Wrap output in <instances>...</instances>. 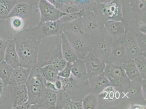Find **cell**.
Returning a JSON list of instances; mask_svg holds the SVG:
<instances>
[{
	"label": "cell",
	"mask_w": 146,
	"mask_h": 109,
	"mask_svg": "<svg viewBox=\"0 0 146 109\" xmlns=\"http://www.w3.org/2000/svg\"><path fill=\"white\" fill-rule=\"evenodd\" d=\"M125 37L113 40V45L108 62L119 66L128 59L124 46Z\"/></svg>",
	"instance_id": "5bb4252c"
},
{
	"label": "cell",
	"mask_w": 146,
	"mask_h": 109,
	"mask_svg": "<svg viewBox=\"0 0 146 109\" xmlns=\"http://www.w3.org/2000/svg\"><path fill=\"white\" fill-rule=\"evenodd\" d=\"M39 0H19V2H23L28 3L33 5L37 9V5Z\"/></svg>",
	"instance_id": "7bdbcfd3"
},
{
	"label": "cell",
	"mask_w": 146,
	"mask_h": 109,
	"mask_svg": "<svg viewBox=\"0 0 146 109\" xmlns=\"http://www.w3.org/2000/svg\"><path fill=\"white\" fill-rule=\"evenodd\" d=\"M17 2L15 0H0V19L8 18Z\"/></svg>",
	"instance_id": "f546056e"
},
{
	"label": "cell",
	"mask_w": 146,
	"mask_h": 109,
	"mask_svg": "<svg viewBox=\"0 0 146 109\" xmlns=\"http://www.w3.org/2000/svg\"><path fill=\"white\" fill-rule=\"evenodd\" d=\"M15 1H17V2H18L19 1V0H15Z\"/></svg>",
	"instance_id": "7dc6e473"
},
{
	"label": "cell",
	"mask_w": 146,
	"mask_h": 109,
	"mask_svg": "<svg viewBox=\"0 0 146 109\" xmlns=\"http://www.w3.org/2000/svg\"><path fill=\"white\" fill-rule=\"evenodd\" d=\"M61 35L42 38L39 47L36 67H42L52 64L56 61L64 59Z\"/></svg>",
	"instance_id": "3957f363"
},
{
	"label": "cell",
	"mask_w": 146,
	"mask_h": 109,
	"mask_svg": "<svg viewBox=\"0 0 146 109\" xmlns=\"http://www.w3.org/2000/svg\"><path fill=\"white\" fill-rule=\"evenodd\" d=\"M54 84L55 85L56 88L58 91L62 90V83L59 79H57L55 81V83H54Z\"/></svg>",
	"instance_id": "f6af8a7d"
},
{
	"label": "cell",
	"mask_w": 146,
	"mask_h": 109,
	"mask_svg": "<svg viewBox=\"0 0 146 109\" xmlns=\"http://www.w3.org/2000/svg\"><path fill=\"white\" fill-rule=\"evenodd\" d=\"M97 96L99 107L102 106L108 108L114 107L120 104L124 99L123 91L113 86L106 88Z\"/></svg>",
	"instance_id": "9c48e42d"
},
{
	"label": "cell",
	"mask_w": 146,
	"mask_h": 109,
	"mask_svg": "<svg viewBox=\"0 0 146 109\" xmlns=\"http://www.w3.org/2000/svg\"><path fill=\"white\" fill-rule=\"evenodd\" d=\"M72 63L67 62L66 67L62 71L59 72V76L64 78H68L71 74V68Z\"/></svg>",
	"instance_id": "74e56055"
},
{
	"label": "cell",
	"mask_w": 146,
	"mask_h": 109,
	"mask_svg": "<svg viewBox=\"0 0 146 109\" xmlns=\"http://www.w3.org/2000/svg\"><path fill=\"white\" fill-rule=\"evenodd\" d=\"M34 8L35 7L34 6L28 3L17 2L8 18L18 17L25 20L31 15Z\"/></svg>",
	"instance_id": "603a6c76"
},
{
	"label": "cell",
	"mask_w": 146,
	"mask_h": 109,
	"mask_svg": "<svg viewBox=\"0 0 146 109\" xmlns=\"http://www.w3.org/2000/svg\"><path fill=\"white\" fill-rule=\"evenodd\" d=\"M4 60L14 68L21 66L14 39L7 41Z\"/></svg>",
	"instance_id": "44dd1931"
},
{
	"label": "cell",
	"mask_w": 146,
	"mask_h": 109,
	"mask_svg": "<svg viewBox=\"0 0 146 109\" xmlns=\"http://www.w3.org/2000/svg\"><path fill=\"white\" fill-rule=\"evenodd\" d=\"M92 11L104 25L110 21H123L121 0H113L105 4L95 2Z\"/></svg>",
	"instance_id": "277c9868"
},
{
	"label": "cell",
	"mask_w": 146,
	"mask_h": 109,
	"mask_svg": "<svg viewBox=\"0 0 146 109\" xmlns=\"http://www.w3.org/2000/svg\"><path fill=\"white\" fill-rule=\"evenodd\" d=\"M138 46L142 53H146V34L141 32L136 29H133Z\"/></svg>",
	"instance_id": "d6a6232c"
},
{
	"label": "cell",
	"mask_w": 146,
	"mask_h": 109,
	"mask_svg": "<svg viewBox=\"0 0 146 109\" xmlns=\"http://www.w3.org/2000/svg\"><path fill=\"white\" fill-rule=\"evenodd\" d=\"M12 87L14 88L15 94L13 108L17 109L29 101L28 91L26 84Z\"/></svg>",
	"instance_id": "cb8c5ba5"
},
{
	"label": "cell",
	"mask_w": 146,
	"mask_h": 109,
	"mask_svg": "<svg viewBox=\"0 0 146 109\" xmlns=\"http://www.w3.org/2000/svg\"><path fill=\"white\" fill-rule=\"evenodd\" d=\"M7 87L0 79V104L5 103L9 99V92Z\"/></svg>",
	"instance_id": "d590c367"
},
{
	"label": "cell",
	"mask_w": 146,
	"mask_h": 109,
	"mask_svg": "<svg viewBox=\"0 0 146 109\" xmlns=\"http://www.w3.org/2000/svg\"><path fill=\"white\" fill-rule=\"evenodd\" d=\"M83 109H94L99 108V103L97 95L89 92L82 101Z\"/></svg>",
	"instance_id": "4dcf8cb0"
},
{
	"label": "cell",
	"mask_w": 146,
	"mask_h": 109,
	"mask_svg": "<svg viewBox=\"0 0 146 109\" xmlns=\"http://www.w3.org/2000/svg\"><path fill=\"white\" fill-rule=\"evenodd\" d=\"M71 1H72H72H74V0H71Z\"/></svg>",
	"instance_id": "c3c4849f"
},
{
	"label": "cell",
	"mask_w": 146,
	"mask_h": 109,
	"mask_svg": "<svg viewBox=\"0 0 146 109\" xmlns=\"http://www.w3.org/2000/svg\"><path fill=\"white\" fill-rule=\"evenodd\" d=\"M83 17H79L74 20L63 23V32L67 31L78 35L85 34Z\"/></svg>",
	"instance_id": "4316f807"
},
{
	"label": "cell",
	"mask_w": 146,
	"mask_h": 109,
	"mask_svg": "<svg viewBox=\"0 0 146 109\" xmlns=\"http://www.w3.org/2000/svg\"><path fill=\"white\" fill-rule=\"evenodd\" d=\"M73 3L77 5L82 10H92L95 1L94 0H74Z\"/></svg>",
	"instance_id": "e575fe53"
},
{
	"label": "cell",
	"mask_w": 146,
	"mask_h": 109,
	"mask_svg": "<svg viewBox=\"0 0 146 109\" xmlns=\"http://www.w3.org/2000/svg\"><path fill=\"white\" fill-rule=\"evenodd\" d=\"M82 10L77 5L73 3L71 0H67L62 11L67 14H75Z\"/></svg>",
	"instance_id": "836d02e7"
},
{
	"label": "cell",
	"mask_w": 146,
	"mask_h": 109,
	"mask_svg": "<svg viewBox=\"0 0 146 109\" xmlns=\"http://www.w3.org/2000/svg\"><path fill=\"white\" fill-rule=\"evenodd\" d=\"M95 2L99 3H108L111 2L113 0H94Z\"/></svg>",
	"instance_id": "bcb514c9"
},
{
	"label": "cell",
	"mask_w": 146,
	"mask_h": 109,
	"mask_svg": "<svg viewBox=\"0 0 146 109\" xmlns=\"http://www.w3.org/2000/svg\"><path fill=\"white\" fill-rule=\"evenodd\" d=\"M40 72L46 81L55 83L59 79V71L54 65H46L42 67H39Z\"/></svg>",
	"instance_id": "83f0119b"
},
{
	"label": "cell",
	"mask_w": 146,
	"mask_h": 109,
	"mask_svg": "<svg viewBox=\"0 0 146 109\" xmlns=\"http://www.w3.org/2000/svg\"><path fill=\"white\" fill-rule=\"evenodd\" d=\"M14 68L4 60L0 63V79L6 86H8Z\"/></svg>",
	"instance_id": "f1b7e54d"
},
{
	"label": "cell",
	"mask_w": 146,
	"mask_h": 109,
	"mask_svg": "<svg viewBox=\"0 0 146 109\" xmlns=\"http://www.w3.org/2000/svg\"><path fill=\"white\" fill-rule=\"evenodd\" d=\"M63 23L60 19L39 23L36 27L43 37L60 35L63 32Z\"/></svg>",
	"instance_id": "e0dca14e"
},
{
	"label": "cell",
	"mask_w": 146,
	"mask_h": 109,
	"mask_svg": "<svg viewBox=\"0 0 146 109\" xmlns=\"http://www.w3.org/2000/svg\"><path fill=\"white\" fill-rule=\"evenodd\" d=\"M141 84L131 82L123 91L124 99L127 98L132 105L146 104V99L142 92Z\"/></svg>",
	"instance_id": "9a60e30c"
},
{
	"label": "cell",
	"mask_w": 146,
	"mask_h": 109,
	"mask_svg": "<svg viewBox=\"0 0 146 109\" xmlns=\"http://www.w3.org/2000/svg\"><path fill=\"white\" fill-rule=\"evenodd\" d=\"M67 62L64 59L60 60L53 64L59 72L62 71L66 67Z\"/></svg>",
	"instance_id": "60d3db41"
},
{
	"label": "cell",
	"mask_w": 146,
	"mask_h": 109,
	"mask_svg": "<svg viewBox=\"0 0 146 109\" xmlns=\"http://www.w3.org/2000/svg\"><path fill=\"white\" fill-rule=\"evenodd\" d=\"M7 45V41L0 38V63L4 59L5 50Z\"/></svg>",
	"instance_id": "f35d334b"
},
{
	"label": "cell",
	"mask_w": 146,
	"mask_h": 109,
	"mask_svg": "<svg viewBox=\"0 0 146 109\" xmlns=\"http://www.w3.org/2000/svg\"><path fill=\"white\" fill-rule=\"evenodd\" d=\"M104 73L112 86L123 91L131 83L121 66L106 62Z\"/></svg>",
	"instance_id": "ba28073f"
},
{
	"label": "cell",
	"mask_w": 146,
	"mask_h": 109,
	"mask_svg": "<svg viewBox=\"0 0 146 109\" xmlns=\"http://www.w3.org/2000/svg\"><path fill=\"white\" fill-rule=\"evenodd\" d=\"M121 66L131 82L142 84L143 76L137 67L133 59H127Z\"/></svg>",
	"instance_id": "7402d4cb"
},
{
	"label": "cell",
	"mask_w": 146,
	"mask_h": 109,
	"mask_svg": "<svg viewBox=\"0 0 146 109\" xmlns=\"http://www.w3.org/2000/svg\"><path fill=\"white\" fill-rule=\"evenodd\" d=\"M37 9L40 13L39 23L58 20L67 14L61 11L47 0H39L37 5Z\"/></svg>",
	"instance_id": "8fae6325"
},
{
	"label": "cell",
	"mask_w": 146,
	"mask_h": 109,
	"mask_svg": "<svg viewBox=\"0 0 146 109\" xmlns=\"http://www.w3.org/2000/svg\"><path fill=\"white\" fill-rule=\"evenodd\" d=\"M58 92L45 87L38 104L32 106L31 109H56Z\"/></svg>",
	"instance_id": "2e32d148"
},
{
	"label": "cell",
	"mask_w": 146,
	"mask_h": 109,
	"mask_svg": "<svg viewBox=\"0 0 146 109\" xmlns=\"http://www.w3.org/2000/svg\"><path fill=\"white\" fill-rule=\"evenodd\" d=\"M43 36L36 27L24 29L14 39L21 66L32 69L36 66L38 51Z\"/></svg>",
	"instance_id": "6da1fadb"
},
{
	"label": "cell",
	"mask_w": 146,
	"mask_h": 109,
	"mask_svg": "<svg viewBox=\"0 0 146 109\" xmlns=\"http://www.w3.org/2000/svg\"><path fill=\"white\" fill-rule=\"evenodd\" d=\"M125 31L136 29L146 33V0H121Z\"/></svg>",
	"instance_id": "7a4b0ae2"
},
{
	"label": "cell",
	"mask_w": 146,
	"mask_h": 109,
	"mask_svg": "<svg viewBox=\"0 0 146 109\" xmlns=\"http://www.w3.org/2000/svg\"><path fill=\"white\" fill-rule=\"evenodd\" d=\"M83 17L85 34L91 38L104 30V25L92 10H84Z\"/></svg>",
	"instance_id": "30bf717a"
},
{
	"label": "cell",
	"mask_w": 146,
	"mask_h": 109,
	"mask_svg": "<svg viewBox=\"0 0 146 109\" xmlns=\"http://www.w3.org/2000/svg\"><path fill=\"white\" fill-rule=\"evenodd\" d=\"M113 42V39L105 29L100 34L92 38V52L103 62H108Z\"/></svg>",
	"instance_id": "8992f818"
},
{
	"label": "cell",
	"mask_w": 146,
	"mask_h": 109,
	"mask_svg": "<svg viewBox=\"0 0 146 109\" xmlns=\"http://www.w3.org/2000/svg\"><path fill=\"white\" fill-rule=\"evenodd\" d=\"M146 56L141 55L134 59L137 67L144 79H146Z\"/></svg>",
	"instance_id": "1f68e13d"
},
{
	"label": "cell",
	"mask_w": 146,
	"mask_h": 109,
	"mask_svg": "<svg viewBox=\"0 0 146 109\" xmlns=\"http://www.w3.org/2000/svg\"><path fill=\"white\" fill-rule=\"evenodd\" d=\"M90 89L89 92L98 95L108 86H112L104 73L88 79Z\"/></svg>",
	"instance_id": "ac0fdd59"
},
{
	"label": "cell",
	"mask_w": 146,
	"mask_h": 109,
	"mask_svg": "<svg viewBox=\"0 0 146 109\" xmlns=\"http://www.w3.org/2000/svg\"><path fill=\"white\" fill-rule=\"evenodd\" d=\"M141 89L143 96L146 99V79H143L142 81Z\"/></svg>",
	"instance_id": "ee69618b"
},
{
	"label": "cell",
	"mask_w": 146,
	"mask_h": 109,
	"mask_svg": "<svg viewBox=\"0 0 146 109\" xmlns=\"http://www.w3.org/2000/svg\"><path fill=\"white\" fill-rule=\"evenodd\" d=\"M45 82L39 67H35L31 69L26 85L28 91V101L32 106L38 104L44 88Z\"/></svg>",
	"instance_id": "5b68a950"
},
{
	"label": "cell",
	"mask_w": 146,
	"mask_h": 109,
	"mask_svg": "<svg viewBox=\"0 0 146 109\" xmlns=\"http://www.w3.org/2000/svg\"><path fill=\"white\" fill-rule=\"evenodd\" d=\"M45 87L47 88L54 91H59L55 87V85L52 82L45 81L44 83Z\"/></svg>",
	"instance_id": "b9f144b4"
},
{
	"label": "cell",
	"mask_w": 146,
	"mask_h": 109,
	"mask_svg": "<svg viewBox=\"0 0 146 109\" xmlns=\"http://www.w3.org/2000/svg\"><path fill=\"white\" fill-rule=\"evenodd\" d=\"M11 18V25L13 29L19 31L23 29L25 25L23 19L18 17H13Z\"/></svg>",
	"instance_id": "8d00e7d4"
},
{
	"label": "cell",
	"mask_w": 146,
	"mask_h": 109,
	"mask_svg": "<svg viewBox=\"0 0 146 109\" xmlns=\"http://www.w3.org/2000/svg\"><path fill=\"white\" fill-rule=\"evenodd\" d=\"M61 36L63 58L67 62L72 63L78 59L77 56L63 32Z\"/></svg>",
	"instance_id": "484cf974"
},
{
	"label": "cell",
	"mask_w": 146,
	"mask_h": 109,
	"mask_svg": "<svg viewBox=\"0 0 146 109\" xmlns=\"http://www.w3.org/2000/svg\"><path fill=\"white\" fill-rule=\"evenodd\" d=\"M125 31L124 46L128 59L134 60L140 56H146V53H142L138 46L133 29Z\"/></svg>",
	"instance_id": "4fadbf2b"
},
{
	"label": "cell",
	"mask_w": 146,
	"mask_h": 109,
	"mask_svg": "<svg viewBox=\"0 0 146 109\" xmlns=\"http://www.w3.org/2000/svg\"><path fill=\"white\" fill-rule=\"evenodd\" d=\"M89 78L97 76L104 72L106 63L92 52H90L83 60Z\"/></svg>",
	"instance_id": "7c38bea8"
},
{
	"label": "cell",
	"mask_w": 146,
	"mask_h": 109,
	"mask_svg": "<svg viewBox=\"0 0 146 109\" xmlns=\"http://www.w3.org/2000/svg\"><path fill=\"white\" fill-rule=\"evenodd\" d=\"M61 11L66 3L67 0H47Z\"/></svg>",
	"instance_id": "ab89813d"
},
{
	"label": "cell",
	"mask_w": 146,
	"mask_h": 109,
	"mask_svg": "<svg viewBox=\"0 0 146 109\" xmlns=\"http://www.w3.org/2000/svg\"><path fill=\"white\" fill-rule=\"evenodd\" d=\"M31 70L21 66L14 68L10 78L9 86L15 87L26 84L30 76Z\"/></svg>",
	"instance_id": "ffe728a7"
},
{
	"label": "cell",
	"mask_w": 146,
	"mask_h": 109,
	"mask_svg": "<svg viewBox=\"0 0 146 109\" xmlns=\"http://www.w3.org/2000/svg\"><path fill=\"white\" fill-rule=\"evenodd\" d=\"M71 75L78 80L88 81L89 77L83 60L78 59L72 63Z\"/></svg>",
	"instance_id": "d4e9b609"
},
{
	"label": "cell",
	"mask_w": 146,
	"mask_h": 109,
	"mask_svg": "<svg viewBox=\"0 0 146 109\" xmlns=\"http://www.w3.org/2000/svg\"><path fill=\"white\" fill-rule=\"evenodd\" d=\"M78 59L84 60L92 51V38L86 34H75L63 31Z\"/></svg>",
	"instance_id": "52a82bcc"
},
{
	"label": "cell",
	"mask_w": 146,
	"mask_h": 109,
	"mask_svg": "<svg viewBox=\"0 0 146 109\" xmlns=\"http://www.w3.org/2000/svg\"><path fill=\"white\" fill-rule=\"evenodd\" d=\"M104 29L113 40L125 37V27L122 21H110L104 24Z\"/></svg>",
	"instance_id": "d6986e66"
}]
</instances>
